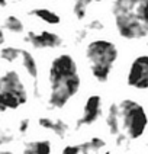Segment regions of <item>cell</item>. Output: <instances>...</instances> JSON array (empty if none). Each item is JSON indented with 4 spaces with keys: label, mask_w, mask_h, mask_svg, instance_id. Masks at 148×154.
<instances>
[{
    "label": "cell",
    "mask_w": 148,
    "mask_h": 154,
    "mask_svg": "<svg viewBox=\"0 0 148 154\" xmlns=\"http://www.w3.org/2000/svg\"><path fill=\"white\" fill-rule=\"evenodd\" d=\"M50 94L48 105L54 109H62L78 93L81 79L77 63L70 54H60L51 61L48 71Z\"/></svg>",
    "instance_id": "6da1fadb"
},
{
    "label": "cell",
    "mask_w": 148,
    "mask_h": 154,
    "mask_svg": "<svg viewBox=\"0 0 148 154\" xmlns=\"http://www.w3.org/2000/svg\"><path fill=\"white\" fill-rule=\"evenodd\" d=\"M112 16L121 38L138 41L148 36V0H113Z\"/></svg>",
    "instance_id": "7a4b0ae2"
},
{
    "label": "cell",
    "mask_w": 148,
    "mask_h": 154,
    "mask_svg": "<svg viewBox=\"0 0 148 154\" xmlns=\"http://www.w3.org/2000/svg\"><path fill=\"white\" fill-rule=\"evenodd\" d=\"M118 55L119 51L116 45L107 39H95L87 44L86 58L93 79L99 83H106L118 60Z\"/></svg>",
    "instance_id": "3957f363"
},
{
    "label": "cell",
    "mask_w": 148,
    "mask_h": 154,
    "mask_svg": "<svg viewBox=\"0 0 148 154\" xmlns=\"http://www.w3.org/2000/svg\"><path fill=\"white\" fill-rule=\"evenodd\" d=\"M28 102V90L15 70H8L0 77V111H15Z\"/></svg>",
    "instance_id": "277c9868"
},
{
    "label": "cell",
    "mask_w": 148,
    "mask_h": 154,
    "mask_svg": "<svg viewBox=\"0 0 148 154\" xmlns=\"http://www.w3.org/2000/svg\"><path fill=\"white\" fill-rule=\"evenodd\" d=\"M121 121L125 135L129 140L141 138L148 127V115L144 106L134 99H123L119 103Z\"/></svg>",
    "instance_id": "5b68a950"
},
{
    "label": "cell",
    "mask_w": 148,
    "mask_h": 154,
    "mask_svg": "<svg viewBox=\"0 0 148 154\" xmlns=\"http://www.w3.org/2000/svg\"><path fill=\"white\" fill-rule=\"evenodd\" d=\"M126 83L132 89H148V54L139 55L131 63L126 74Z\"/></svg>",
    "instance_id": "8992f818"
},
{
    "label": "cell",
    "mask_w": 148,
    "mask_h": 154,
    "mask_svg": "<svg viewBox=\"0 0 148 154\" xmlns=\"http://www.w3.org/2000/svg\"><path fill=\"white\" fill-rule=\"evenodd\" d=\"M25 41L29 42L36 50L58 48L62 45V38L58 34L51 32V31H41V32L28 31L25 35Z\"/></svg>",
    "instance_id": "52a82bcc"
},
{
    "label": "cell",
    "mask_w": 148,
    "mask_h": 154,
    "mask_svg": "<svg viewBox=\"0 0 148 154\" xmlns=\"http://www.w3.org/2000/svg\"><path fill=\"white\" fill-rule=\"evenodd\" d=\"M102 113V97L99 94H90L84 102L83 106V113L77 119L76 128L80 129L81 127H89L93 125L96 121L99 119Z\"/></svg>",
    "instance_id": "ba28073f"
},
{
    "label": "cell",
    "mask_w": 148,
    "mask_h": 154,
    "mask_svg": "<svg viewBox=\"0 0 148 154\" xmlns=\"http://www.w3.org/2000/svg\"><path fill=\"white\" fill-rule=\"evenodd\" d=\"M121 108H119V105H116V103L113 102L109 105V108H107V115H106V125H107V129H109V132L115 135V137H118L119 135V131H121Z\"/></svg>",
    "instance_id": "9c48e42d"
},
{
    "label": "cell",
    "mask_w": 148,
    "mask_h": 154,
    "mask_svg": "<svg viewBox=\"0 0 148 154\" xmlns=\"http://www.w3.org/2000/svg\"><path fill=\"white\" fill-rule=\"evenodd\" d=\"M38 124H39V127L48 129V131H52L54 134H57L61 138H64L68 132V125L61 119H51V118L42 116L38 119Z\"/></svg>",
    "instance_id": "30bf717a"
},
{
    "label": "cell",
    "mask_w": 148,
    "mask_h": 154,
    "mask_svg": "<svg viewBox=\"0 0 148 154\" xmlns=\"http://www.w3.org/2000/svg\"><path fill=\"white\" fill-rule=\"evenodd\" d=\"M29 16H34L39 20H42L48 25H60L61 17L60 15H57L55 12H52L47 8H34L29 10Z\"/></svg>",
    "instance_id": "8fae6325"
},
{
    "label": "cell",
    "mask_w": 148,
    "mask_h": 154,
    "mask_svg": "<svg viewBox=\"0 0 148 154\" xmlns=\"http://www.w3.org/2000/svg\"><path fill=\"white\" fill-rule=\"evenodd\" d=\"M20 60H22V67L25 69V71L28 73V76L34 80L35 83L38 82V64L35 57L28 51V50H22V55H20Z\"/></svg>",
    "instance_id": "7c38bea8"
},
{
    "label": "cell",
    "mask_w": 148,
    "mask_h": 154,
    "mask_svg": "<svg viewBox=\"0 0 148 154\" xmlns=\"http://www.w3.org/2000/svg\"><path fill=\"white\" fill-rule=\"evenodd\" d=\"M22 154H51V143L48 140H38L28 143Z\"/></svg>",
    "instance_id": "4fadbf2b"
},
{
    "label": "cell",
    "mask_w": 148,
    "mask_h": 154,
    "mask_svg": "<svg viewBox=\"0 0 148 154\" xmlns=\"http://www.w3.org/2000/svg\"><path fill=\"white\" fill-rule=\"evenodd\" d=\"M3 29H5V31H9L10 34H22V32L25 31V26H23V22L17 16L9 15V16H6L5 20H3Z\"/></svg>",
    "instance_id": "5bb4252c"
},
{
    "label": "cell",
    "mask_w": 148,
    "mask_h": 154,
    "mask_svg": "<svg viewBox=\"0 0 148 154\" xmlns=\"http://www.w3.org/2000/svg\"><path fill=\"white\" fill-rule=\"evenodd\" d=\"M20 55H22V48L17 47H3L0 51L2 60L6 63H15L17 58H20Z\"/></svg>",
    "instance_id": "9a60e30c"
},
{
    "label": "cell",
    "mask_w": 148,
    "mask_h": 154,
    "mask_svg": "<svg viewBox=\"0 0 148 154\" xmlns=\"http://www.w3.org/2000/svg\"><path fill=\"white\" fill-rule=\"evenodd\" d=\"M92 2L93 0H76L74 2V5H73V13H74V16L77 17L78 20H81V19L86 17L87 8H89V5Z\"/></svg>",
    "instance_id": "2e32d148"
},
{
    "label": "cell",
    "mask_w": 148,
    "mask_h": 154,
    "mask_svg": "<svg viewBox=\"0 0 148 154\" xmlns=\"http://www.w3.org/2000/svg\"><path fill=\"white\" fill-rule=\"evenodd\" d=\"M61 154H83V150H81V144L80 146H67L62 148Z\"/></svg>",
    "instance_id": "e0dca14e"
},
{
    "label": "cell",
    "mask_w": 148,
    "mask_h": 154,
    "mask_svg": "<svg viewBox=\"0 0 148 154\" xmlns=\"http://www.w3.org/2000/svg\"><path fill=\"white\" fill-rule=\"evenodd\" d=\"M86 28L89 31H100V29H103V23L99 19H93L92 22H89V25Z\"/></svg>",
    "instance_id": "ac0fdd59"
},
{
    "label": "cell",
    "mask_w": 148,
    "mask_h": 154,
    "mask_svg": "<svg viewBox=\"0 0 148 154\" xmlns=\"http://www.w3.org/2000/svg\"><path fill=\"white\" fill-rule=\"evenodd\" d=\"M28 129H29V119H28V118H25V119H22L20 122H19L17 131H19V134H25Z\"/></svg>",
    "instance_id": "d6986e66"
},
{
    "label": "cell",
    "mask_w": 148,
    "mask_h": 154,
    "mask_svg": "<svg viewBox=\"0 0 148 154\" xmlns=\"http://www.w3.org/2000/svg\"><path fill=\"white\" fill-rule=\"evenodd\" d=\"M0 6L2 8H6L8 6V0H0Z\"/></svg>",
    "instance_id": "ffe728a7"
},
{
    "label": "cell",
    "mask_w": 148,
    "mask_h": 154,
    "mask_svg": "<svg viewBox=\"0 0 148 154\" xmlns=\"http://www.w3.org/2000/svg\"><path fill=\"white\" fill-rule=\"evenodd\" d=\"M0 154H13V153H12V151H9V150H3Z\"/></svg>",
    "instance_id": "44dd1931"
},
{
    "label": "cell",
    "mask_w": 148,
    "mask_h": 154,
    "mask_svg": "<svg viewBox=\"0 0 148 154\" xmlns=\"http://www.w3.org/2000/svg\"><path fill=\"white\" fill-rule=\"evenodd\" d=\"M93 2H95V3H100L102 0H93Z\"/></svg>",
    "instance_id": "7402d4cb"
},
{
    "label": "cell",
    "mask_w": 148,
    "mask_h": 154,
    "mask_svg": "<svg viewBox=\"0 0 148 154\" xmlns=\"http://www.w3.org/2000/svg\"><path fill=\"white\" fill-rule=\"evenodd\" d=\"M104 154H110V151H106V153H104Z\"/></svg>",
    "instance_id": "603a6c76"
},
{
    "label": "cell",
    "mask_w": 148,
    "mask_h": 154,
    "mask_svg": "<svg viewBox=\"0 0 148 154\" xmlns=\"http://www.w3.org/2000/svg\"><path fill=\"white\" fill-rule=\"evenodd\" d=\"M17 2H22V0H17Z\"/></svg>",
    "instance_id": "cb8c5ba5"
}]
</instances>
